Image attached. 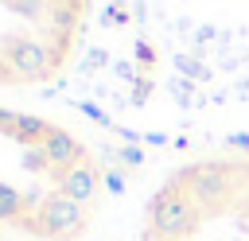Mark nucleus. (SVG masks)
Returning <instances> with one entry per match:
<instances>
[{"label":"nucleus","mask_w":249,"mask_h":241,"mask_svg":"<svg viewBox=\"0 0 249 241\" xmlns=\"http://www.w3.org/2000/svg\"><path fill=\"white\" fill-rule=\"evenodd\" d=\"M0 58H4L8 74L12 78H23V82H39V78H51L54 74V54L43 43L27 39V35H8L0 43Z\"/></svg>","instance_id":"nucleus-1"}]
</instances>
